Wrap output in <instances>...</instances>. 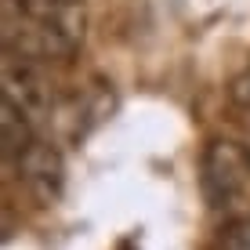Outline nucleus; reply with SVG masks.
<instances>
[{
  "label": "nucleus",
  "instance_id": "obj_5",
  "mask_svg": "<svg viewBox=\"0 0 250 250\" xmlns=\"http://www.w3.org/2000/svg\"><path fill=\"white\" fill-rule=\"evenodd\" d=\"M0 142H4V156H22L37 142L33 138V124L7 102H0Z\"/></svg>",
  "mask_w": 250,
  "mask_h": 250
},
{
  "label": "nucleus",
  "instance_id": "obj_4",
  "mask_svg": "<svg viewBox=\"0 0 250 250\" xmlns=\"http://www.w3.org/2000/svg\"><path fill=\"white\" fill-rule=\"evenodd\" d=\"M19 170H22L25 185H29L40 200H55L58 188H62V156H58L47 142H33L19 156Z\"/></svg>",
  "mask_w": 250,
  "mask_h": 250
},
{
  "label": "nucleus",
  "instance_id": "obj_3",
  "mask_svg": "<svg viewBox=\"0 0 250 250\" xmlns=\"http://www.w3.org/2000/svg\"><path fill=\"white\" fill-rule=\"evenodd\" d=\"M0 94H4V102H7V105H15L29 124H37V120L47 116V109H51V94L44 87V80H40L37 65L22 62V58H15V55H4Z\"/></svg>",
  "mask_w": 250,
  "mask_h": 250
},
{
  "label": "nucleus",
  "instance_id": "obj_2",
  "mask_svg": "<svg viewBox=\"0 0 250 250\" xmlns=\"http://www.w3.org/2000/svg\"><path fill=\"white\" fill-rule=\"evenodd\" d=\"M203 188H207V200H210L214 210L243 214L250 207V156L236 142H214L207 149Z\"/></svg>",
  "mask_w": 250,
  "mask_h": 250
},
{
  "label": "nucleus",
  "instance_id": "obj_7",
  "mask_svg": "<svg viewBox=\"0 0 250 250\" xmlns=\"http://www.w3.org/2000/svg\"><path fill=\"white\" fill-rule=\"evenodd\" d=\"M232 98H236L239 105H247V109H250V69L236 80V87H232Z\"/></svg>",
  "mask_w": 250,
  "mask_h": 250
},
{
  "label": "nucleus",
  "instance_id": "obj_6",
  "mask_svg": "<svg viewBox=\"0 0 250 250\" xmlns=\"http://www.w3.org/2000/svg\"><path fill=\"white\" fill-rule=\"evenodd\" d=\"M221 250H250V218L232 221L221 236Z\"/></svg>",
  "mask_w": 250,
  "mask_h": 250
},
{
  "label": "nucleus",
  "instance_id": "obj_1",
  "mask_svg": "<svg viewBox=\"0 0 250 250\" xmlns=\"http://www.w3.org/2000/svg\"><path fill=\"white\" fill-rule=\"evenodd\" d=\"M83 40V0H4V51L22 62H58Z\"/></svg>",
  "mask_w": 250,
  "mask_h": 250
}]
</instances>
